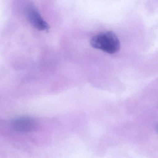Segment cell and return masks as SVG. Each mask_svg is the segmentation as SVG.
Wrapping results in <instances>:
<instances>
[{"instance_id": "3", "label": "cell", "mask_w": 158, "mask_h": 158, "mask_svg": "<svg viewBox=\"0 0 158 158\" xmlns=\"http://www.w3.org/2000/svg\"><path fill=\"white\" fill-rule=\"evenodd\" d=\"M27 12L28 19L33 26L39 30H48V25L43 20L38 11L34 6H28Z\"/></svg>"}, {"instance_id": "2", "label": "cell", "mask_w": 158, "mask_h": 158, "mask_svg": "<svg viewBox=\"0 0 158 158\" xmlns=\"http://www.w3.org/2000/svg\"><path fill=\"white\" fill-rule=\"evenodd\" d=\"M12 126L18 132H30L37 128L38 123L32 117L23 116L15 119L12 123Z\"/></svg>"}, {"instance_id": "1", "label": "cell", "mask_w": 158, "mask_h": 158, "mask_svg": "<svg viewBox=\"0 0 158 158\" xmlns=\"http://www.w3.org/2000/svg\"><path fill=\"white\" fill-rule=\"evenodd\" d=\"M90 45L94 48L110 54L116 53L120 48V41L116 35L111 31L100 33L92 37Z\"/></svg>"}]
</instances>
